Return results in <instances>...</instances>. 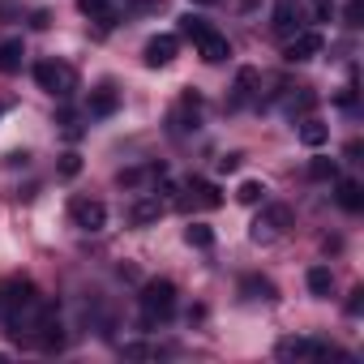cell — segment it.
I'll return each mask as SVG.
<instances>
[{"label": "cell", "mask_w": 364, "mask_h": 364, "mask_svg": "<svg viewBox=\"0 0 364 364\" xmlns=\"http://www.w3.org/2000/svg\"><path fill=\"white\" fill-rule=\"evenodd\" d=\"M43 309H48V300L35 291L31 279H5L0 283V330H9L14 338L35 343Z\"/></svg>", "instance_id": "1"}, {"label": "cell", "mask_w": 364, "mask_h": 364, "mask_svg": "<svg viewBox=\"0 0 364 364\" xmlns=\"http://www.w3.org/2000/svg\"><path fill=\"white\" fill-rule=\"evenodd\" d=\"M176 300H180V296H176V283H171V279H150V283H141V296H137V304H141V326L154 330V326L171 321Z\"/></svg>", "instance_id": "2"}, {"label": "cell", "mask_w": 364, "mask_h": 364, "mask_svg": "<svg viewBox=\"0 0 364 364\" xmlns=\"http://www.w3.org/2000/svg\"><path fill=\"white\" fill-rule=\"evenodd\" d=\"M291 228H296L291 206H283V202H262V215L249 223V240H253V245H274V240H283Z\"/></svg>", "instance_id": "3"}, {"label": "cell", "mask_w": 364, "mask_h": 364, "mask_svg": "<svg viewBox=\"0 0 364 364\" xmlns=\"http://www.w3.org/2000/svg\"><path fill=\"white\" fill-rule=\"evenodd\" d=\"M35 86L52 99H69L77 90V73H73V65L48 56V60H35Z\"/></svg>", "instance_id": "4"}, {"label": "cell", "mask_w": 364, "mask_h": 364, "mask_svg": "<svg viewBox=\"0 0 364 364\" xmlns=\"http://www.w3.org/2000/svg\"><path fill=\"white\" fill-rule=\"evenodd\" d=\"M274 355H279L283 364H313V360H330V355H347V351H338V347H330V343H321V338L291 334V338H283V343L274 347Z\"/></svg>", "instance_id": "5"}, {"label": "cell", "mask_w": 364, "mask_h": 364, "mask_svg": "<svg viewBox=\"0 0 364 364\" xmlns=\"http://www.w3.org/2000/svg\"><path fill=\"white\" fill-rule=\"evenodd\" d=\"M202 95L198 90H185L176 99V107L167 112V129L176 133V137H185V133H198V124H202Z\"/></svg>", "instance_id": "6"}, {"label": "cell", "mask_w": 364, "mask_h": 364, "mask_svg": "<svg viewBox=\"0 0 364 364\" xmlns=\"http://www.w3.org/2000/svg\"><path fill=\"white\" fill-rule=\"evenodd\" d=\"M304 22H309V14H304V0H274L270 31H274L279 39H291V35H300V31H304Z\"/></svg>", "instance_id": "7"}, {"label": "cell", "mask_w": 364, "mask_h": 364, "mask_svg": "<svg viewBox=\"0 0 364 364\" xmlns=\"http://www.w3.org/2000/svg\"><path fill=\"white\" fill-rule=\"evenodd\" d=\"M69 219H73V228L77 232H103L107 228V206L99 202V198H73L69 202Z\"/></svg>", "instance_id": "8"}, {"label": "cell", "mask_w": 364, "mask_h": 364, "mask_svg": "<svg viewBox=\"0 0 364 364\" xmlns=\"http://www.w3.org/2000/svg\"><path fill=\"white\" fill-rule=\"evenodd\" d=\"M176 206L180 210H219L223 206V193H219V185H210V180H202V176H193L189 185H185V198H176Z\"/></svg>", "instance_id": "9"}, {"label": "cell", "mask_w": 364, "mask_h": 364, "mask_svg": "<svg viewBox=\"0 0 364 364\" xmlns=\"http://www.w3.org/2000/svg\"><path fill=\"white\" fill-rule=\"evenodd\" d=\"M321 48H326V39H321L317 31H300V35L283 39V60H287V65H304V60L321 56Z\"/></svg>", "instance_id": "10"}, {"label": "cell", "mask_w": 364, "mask_h": 364, "mask_svg": "<svg viewBox=\"0 0 364 364\" xmlns=\"http://www.w3.org/2000/svg\"><path fill=\"white\" fill-rule=\"evenodd\" d=\"M176 52H180V39L176 35H154V39H146L141 60H146V69H167L176 60Z\"/></svg>", "instance_id": "11"}, {"label": "cell", "mask_w": 364, "mask_h": 364, "mask_svg": "<svg viewBox=\"0 0 364 364\" xmlns=\"http://www.w3.org/2000/svg\"><path fill=\"white\" fill-rule=\"evenodd\" d=\"M193 48H198V56H202L206 65H223V60L232 56V43H228V35H219L215 26H206V31L193 39Z\"/></svg>", "instance_id": "12"}, {"label": "cell", "mask_w": 364, "mask_h": 364, "mask_svg": "<svg viewBox=\"0 0 364 364\" xmlns=\"http://www.w3.org/2000/svg\"><path fill=\"white\" fill-rule=\"evenodd\" d=\"M257 90H262V73L253 69V65H245L240 73H236V82H232V99H228V107L236 112V107H249L253 99H257Z\"/></svg>", "instance_id": "13"}, {"label": "cell", "mask_w": 364, "mask_h": 364, "mask_svg": "<svg viewBox=\"0 0 364 364\" xmlns=\"http://www.w3.org/2000/svg\"><path fill=\"white\" fill-rule=\"evenodd\" d=\"M167 215V202L159 198V193H141L133 206H129V223L133 228H150V223H159Z\"/></svg>", "instance_id": "14"}, {"label": "cell", "mask_w": 364, "mask_h": 364, "mask_svg": "<svg viewBox=\"0 0 364 364\" xmlns=\"http://www.w3.org/2000/svg\"><path fill=\"white\" fill-rule=\"evenodd\" d=\"M116 107H120V95H116L112 86H99V90H90V99H86V116H90V120L116 116Z\"/></svg>", "instance_id": "15"}, {"label": "cell", "mask_w": 364, "mask_h": 364, "mask_svg": "<svg viewBox=\"0 0 364 364\" xmlns=\"http://www.w3.org/2000/svg\"><path fill=\"white\" fill-rule=\"evenodd\" d=\"M240 296H245V300H262V304H270V300H279V287H274L266 274H245V279H240Z\"/></svg>", "instance_id": "16"}, {"label": "cell", "mask_w": 364, "mask_h": 364, "mask_svg": "<svg viewBox=\"0 0 364 364\" xmlns=\"http://www.w3.org/2000/svg\"><path fill=\"white\" fill-rule=\"evenodd\" d=\"M167 176V167L163 163H146V167H129V171H120L116 180L124 189H137V185H150V180H163Z\"/></svg>", "instance_id": "17"}, {"label": "cell", "mask_w": 364, "mask_h": 364, "mask_svg": "<svg viewBox=\"0 0 364 364\" xmlns=\"http://www.w3.org/2000/svg\"><path fill=\"white\" fill-rule=\"evenodd\" d=\"M300 141L309 146V150H317V146H326V137H330V124L326 120H317V116H300Z\"/></svg>", "instance_id": "18"}, {"label": "cell", "mask_w": 364, "mask_h": 364, "mask_svg": "<svg viewBox=\"0 0 364 364\" xmlns=\"http://www.w3.org/2000/svg\"><path fill=\"white\" fill-rule=\"evenodd\" d=\"M304 283H309V291H313L317 300H330V296H334V270H330V266H309Z\"/></svg>", "instance_id": "19"}, {"label": "cell", "mask_w": 364, "mask_h": 364, "mask_svg": "<svg viewBox=\"0 0 364 364\" xmlns=\"http://www.w3.org/2000/svg\"><path fill=\"white\" fill-rule=\"evenodd\" d=\"M334 202H338L347 215H360V210H364V189H360V180H338Z\"/></svg>", "instance_id": "20"}, {"label": "cell", "mask_w": 364, "mask_h": 364, "mask_svg": "<svg viewBox=\"0 0 364 364\" xmlns=\"http://www.w3.org/2000/svg\"><path fill=\"white\" fill-rule=\"evenodd\" d=\"M77 9L90 18V22H99L103 31L107 26H116V14H112V0H77Z\"/></svg>", "instance_id": "21"}, {"label": "cell", "mask_w": 364, "mask_h": 364, "mask_svg": "<svg viewBox=\"0 0 364 364\" xmlns=\"http://www.w3.org/2000/svg\"><path fill=\"white\" fill-rule=\"evenodd\" d=\"M22 56H26L22 39H5V43H0V73H18L22 69Z\"/></svg>", "instance_id": "22"}, {"label": "cell", "mask_w": 364, "mask_h": 364, "mask_svg": "<svg viewBox=\"0 0 364 364\" xmlns=\"http://www.w3.org/2000/svg\"><path fill=\"white\" fill-rule=\"evenodd\" d=\"M185 245H189V249H215V228L189 223V228H185Z\"/></svg>", "instance_id": "23"}, {"label": "cell", "mask_w": 364, "mask_h": 364, "mask_svg": "<svg viewBox=\"0 0 364 364\" xmlns=\"http://www.w3.org/2000/svg\"><path fill=\"white\" fill-rule=\"evenodd\" d=\"M266 185H262V180H245V185L236 189V202H245V206H257V202H266Z\"/></svg>", "instance_id": "24"}, {"label": "cell", "mask_w": 364, "mask_h": 364, "mask_svg": "<svg viewBox=\"0 0 364 364\" xmlns=\"http://www.w3.org/2000/svg\"><path fill=\"white\" fill-rule=\"evenodd\" d=\"M120 355H124V360H159L163 347H150V343H124Z\"/></svg>", "instance_id": "25"}, {"label": "cell", "mask_w": 364, "mask_h": 364, "mask_svg": "<svg viewBox=\"0 0 364 364\" xmlns=\"http://www.w3.org/2000/svg\"><path fill=\"white\" fill-rule=\"evenodd\" d=\"M343 26L347 31H360L364 26V0H347V5H343Z\"/></svg>", "instance_id": "26"}, {"label": "cell", "mask_w": 364, "mask_h": 364, "mask_svg": "<svg viewBox=\"0 0 364 364\" xmlns=\"http://www.w3.org/2000/svg\"><path fill=\"white\" fill-rule=\"evenodd\" d=\"M338 176V163L334 159H313L309 163V180H334Z\"/></svg>", "instance_id": "27"}, {"label": "cell", "mask_w": 364, "mask_h": 364, "mask_svg": "<svg viewBox=\"0 0 364 364\" xmlns=\"http://www.w3.org/2000/svg\"><path fill=\"white\" fill-rule=\"evenodd\" d=\"M240 163H245V154H219L215 171H219V176H232V171H240Z\"/></svg>", "instance_id": "28"}, {"label": "cell", "mask_w": 364, "mask_h": 364, "mask_svg": "<svg viewBox=\"0 0 364 364\" xmlns=\"http://www.w3.org/2000/svg\"><path fill=\"white\" fill-rule=\"evenodd\" d=\"M77 171H82V159H77L73 150H69V154H60V176H65V180H73Z\"/></svg>", "instance_id": "29"}, {"label": "cell", "mask_w": 364, "mask_h": 364, "mask_svg": "<svg viewBox=\"0 0 364 364\" xmlns=\"http://www.w3.org/2000/svg\"><path fill=\"white\" fill-rule=\"evenodd\" d=\"M360 309H364V287H351V300H347V313H351V317H360Z\"/></svg>", "instance_id": "30"}, {"label": "cell", "mask_w": 364, "mask_h": 364, "mask_svg": "<svg viewBox=\"0 0 364 364\" xmlns=\"http://www.w3.org/2000/svg\"><path fill=\"white\" fill-rule=\"evenodd\" d=\"M5 163H9V171H18V167H26V163H31V154H26V150H14Z\"/></svg>", "instance_id": "31"}, {"label": "cell", "mask_w": 364, "mask_h": 364, "mask_svg": "<svg viewBox=\"0 0 364 364\" xmlns=\"http://www.w3.org/2000/svg\"><path fill=\"white\" fill-rule=\"evenodd\" d=\"M193 5H219V0H193Z\"/></svg>", "instance_id": "32"}, {"label": "cell", "mask_w": 364, "mask_h": 364, "mask_svg": "<svg viewBox=\"0 0 364 364\" xmlns=\"http://www.w3.org/2000/svg\"><path fill=\"white\" fill-rule=\"evenodd\" d=\"M5 112H9V103H0V116H5Z\"/></svg>", "instance_id": "33"}]
</instances>
